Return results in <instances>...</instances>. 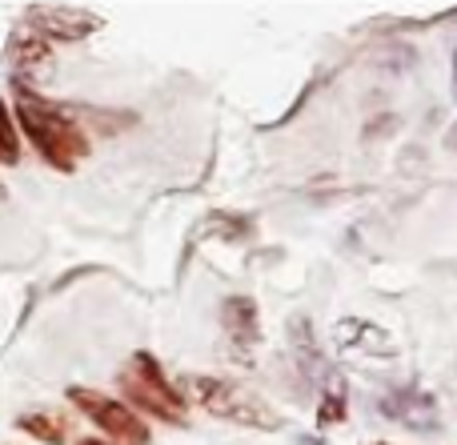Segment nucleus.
Returning <instances> with one entry per match:
<instances>
[{"label":"nucleus","mask_w":457,"mask_h":445,"mask_svg":"<svg viewBox=\"0 0 457 445\" xmlns=\"http://www.w3.org/2000/svg\"><path fill=\"white\" fill-rule=\"evenodd\" d=\"M453 69H457V61H453Z\"/></svg>","instance_id":"1"}]
</instances>
